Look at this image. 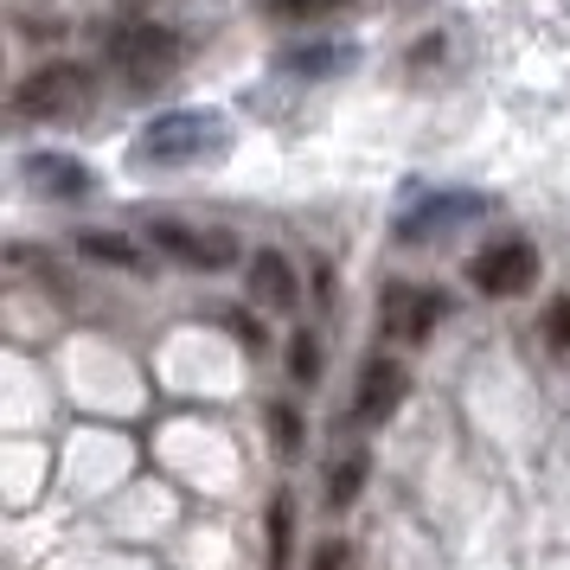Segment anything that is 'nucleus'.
Returning <instances> with one entry per match:
<instances>
[{
  "label": "nucleus",
  "mask_w": 570,
  "mask_h": 570,
  "mask_svg": "<svg viewBox=\"0 0 570 570\" xmlns=\"http://www.w3.org/2000/svg\"><path fill=\"white\" fill-rule=\"evenodd\" d=\"M365 455H334V468H327V507H353L365 493Z\"/></svg>",
  "instance_id": "ddd939ff"
},
{
  "label": "nucleus",
  "mask_w": 570,
  "mask_h": 570,
  "mask_svg": "<svg viewBox=\"0 0 570 570\" xmlns=\"http://www.w3.org/2000/svg\"><path fill=\"white\" fill-rule=\"evenodd\" d=\"M308 570H346V539L314 544V564H308Z\"/></svg>",
  "instance_id": "6ab92c4d"
},
{
  "label": "nucleus",
  "mask_w": 570,
  "mask_h": 570,
  "mask_svg": "<svg viewBox=\"0 0 570 570\" xmlns=\"http://www.w3.org/2000/svg\"><path fill=\"white\" fill-rule=\"evenodd\" d=\"M493 212V193H474V186H449V193H423L397 225H391V237L397 244H436V237H449V232H462V225H481Z\"/></svg>",
  "instance_id": "20e7f679"
},
{
  "label": "nucleus",
  "mask_w": 570,
  "mask_h": 570,
  "mask_svg": "<svg viewBox=\"0 0 570 570\" xmlns=\"http://www.w3.org/2000/svg\"><path fill=\"white\" fill-rule=\"evenodd\" d=\"M544 340H551L558 353H570V295H558V302L544 308Z\"/></svg>",
  "instance_id": "f3484780"
},
{
  "label": "nucleus",
  "mask_w": 570,
  "mask_h": 570,
  "mask_svg": "<svg viewBox=\"0 0 570 570\" xmlns=\"http://www.w3.org/2000/svg\"><path fill=\"white\" fill-rule=\"evenodd\" d=\"M539 244L532 237H493L488 250H474V263H468V283L481 288L488 302H513V295H532V283H539Z\"/></svg>",
  "instance_id": "39448f33"
},
{
  "label": "nucleus",
  "mask_w": 570,
  "mask_h": 570,
  "mask_svg": "<svg viewBox=\"0 0 570 570\" xmlns=\"http://www.w3.org/2000/svg\"><path fill=\"white\" fill-rule=\"evenodd\" d=\"M385 334L391 340H430L442 327V314H449V295L442 288H430V283H391L385 288Z\"/></svg>",
  "instance_id": "6e6552de"
},
{
  "label": "nucleus",
  "mask_w": 570,
  "mask_h": 570,
  "mask_svg": "<svg viewBox=\"0 0 570 570\" xmlns=\"http://www.w3.org/2000/svg\"><path fill=\"white\" fill-rule=\"evenodd\" d=\"M411 397V365H397L391 353L360 365V379H353V416H360L365 430H379L397 416V404Z\"/></svg>",
  "instance_id": "0eeeda50"
},
{
  "label": "nucleus",
  "mask_w": 570,
  "mask_h": 570,
  "mask_svg": "<svg viewBox=\"0 0 570 570\" xmlns=\"http://www.w3.org/2000/svg\"><path fill=\"white\" fill-rule=\"evenodd\" d=\"M27 180L52 199H90V167L78 155H27Z\"/></svg>",
  "instance_id": "9b49d317"
},
{
  "label": "nucleus",
  "mask_w": 570,
  "mask_h": 570,
  "mask_svg": "<svg viewBox=\"0 0 570 570\" xmlns=\"http://www.w3.org/2000/svg\"><path fill=\"white\" fill-rule=\"evenodd\" d=\"M78 250L90 263H109V269H148L141 244L135 237H116V232H78Z\"/></svg>",
  "instance_id": "f8f14e48"
},
{
  "label": "nucleus",
  "mask_w": 570,
  "mask_h": 570,
  "mask_svg": "<svg viewBox=\"0 0 570 570\" xmlns=\"http://www.w3.org/2000/svg\"><path fill=\"white\" fill-rule=\"evenodd\" d=\"M250 302L269 314H295V302H302V276H295V263L283 257V250H257L250 257Z\"/></svg>",
  "instance_id": "1a4fd4ad"
},
{
  "label": "nucleus",
  "mask_w": 570,
  "mask_h": 570,
  "mask_svg": "<svg viewBox=\"0 0 570 570\" xmlns=\"http://www.w3.org/2000/svg\"><path fill=\"white\" fill-rule=\"evenodd\" d=\"M334 7H346V0H269L276 20H314V13H334Z\"/></svg>",
  "instance_id": "a211bd4d"
},
{
  "label": "nucleus",
  "mask_w": 570,
  "mask_h": 570,
  "mask_svg": "<svg viewBox=\"0 0 570 570\" xmlns=\"http://www.w3.org/2000/svg\"><path fill=\"white\" fill-rule=\"evenodd\" d=\"M90 90H97V78H90L83 65L52 58V65H39L32 78H20L13 109H20L27 122H65V116H78V109L90 104Z\"/></svg>",
  "instance_id": "7ed1b4c3"
},
{
  "label": "nucleus",
  "mask_w": 570,
  "mask_h": 570,
  "mask_svg": "<svg viewBox=\"0 0 570 570\" xmlns=\"http://www.w3.org/2000/svg\"><path fill=\"white\" fill-rule=\"evenodd\" d=\"M288 539H295V500H269V570H288Z\"/></svg>",
  "instance_id": "4468645a"
},
{
  "label": "nucleus",
  "mask_w": 570,
  "mask_h": 570,
  "mask_svg": "<svg viewBox=\"0 0 570 570\" xmlns=\"http://www.w3.org/2000/svg\"><path fill=\"white\" fill-rule=\"evenodd\" d=\"M237 148V122L225 109H160L135 135L141 167H193V160H225Z\"/></svg>",
  "instance_id": "f257e3e1"
},
{
  "label": "nucleus",
  "mask_w": 570,
  "mask_h": 570,
  "mask_svg": "<svg viewBox=\"0 0 570 570\" xmlns=\"http://www.w3.org/2000/svg\"><path fill=\"white\" fill-rule=\"evenodd\" d=\"M353 58H360L353 39H314V46H288L276 65L288 78H340V71H353Z\"/></svg>",
  "instance_id": "9d476101"
},
{
  "label": "nucleus",
  "mask_w": 570,
  "mask_h": 570,
  "mask_svg": "<svg viewBox=\"0 0 570 570\" xmlns=\"http://www.w3.org/2000/svg\"><path fill=\"white\" fill-rule=\"evenodd\" d=\"M269 430H276V449H283V455H295V449H302V423H295V411H288V404H269Z\"/></svg>",
  "instance_id": "dca6fc26"
},
{
  "label": "nucleus",
  "mask_w": 570,
  "mask_h": 570,
  "mask_svg": "<svg viewBox=\"0 0 570 570\" xmlns=\"http://www.w3.org/2000/svg\"><path fill=\"white\" fill-rule=\"evenodd\" d=\"M148 244L160 257H174L180 269H232L237 263V237L232 232H206V225H180V218H155L148 225Z\"/></svg>",
  "instance_id": "423d86ee"
},
{
  "label": "nucleus",
  "mask_w": 570,
  "mask_h": 570,
  "mask_svg": "<svg viewBox=\"0 0 570 570\" xmlns=\"http://www.w3.org/2000/svg\"><path fill=\"white\" fill-rule=\"evenodd\" d=\"M109 65H116L135 90H148V83L174 78V65H180V32L155 27V20H122V27L109 32Z\"/></svg>",
  "instance_id": "f03ea898"
},
{
  "label": "nucleus",
  "mask_w": 570,
  "mask_h": 570,
  "mask_svg": "<svg viewBox=\"0 0 570 570\" xmlns=\"http://www.w3.org/2000/svg\"><path fill=\"white\" fill-rule=\"evenodd\" d=\"M288 379H295V385H314V379H321V340H308V334L288 340Z\"/></svg>",
  "instance_id": "2eb2a0df"
}]
</instances>
